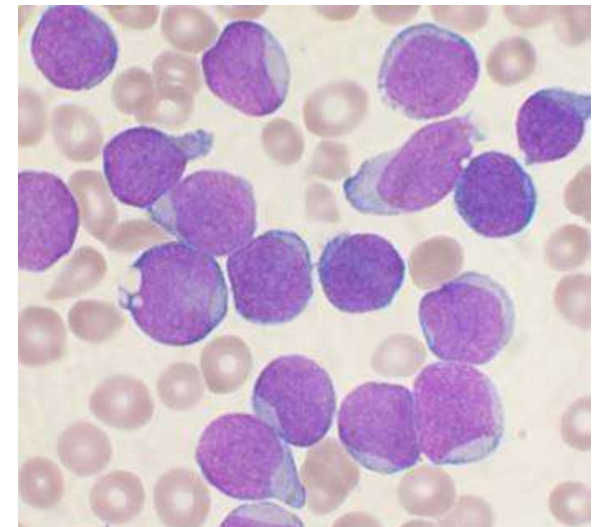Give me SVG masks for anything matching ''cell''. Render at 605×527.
<instances>
[{
	"mask_svg": "<svg viewBox=\"0 0 605 527\" xmlns=\"http://www.w3.org/2000/svg\"><path fill=\"white\" fill-rule=\"evenodd\" d=\"M480 65L471 43L434 23L398 32L380 64L377 86L392 108L415 120L457 110L477 85Z\"/></svg>",
	"mask_w": 605,
	"mask_h": 527,
	"instance_id": "4",
	"label": "cell"
},
{
	"mask_svg": "<svg viewBox=\"0 0 605 527\" xmlns=\"http://www.w3.org/2000/svg\"><path fill=\"white\" fill-rule=\"evenodd\" d=\"M32 60L53 86L89 90L114 70L119 46L111 27L81 5L49 6L30 39Z\"/></svg>",
	"mask_w": 605,
	"mask_h": 527,
	"instance_id": "12",
	"label": "cell"
},
{
	"mask_svg": "<svg viewBox=\"0 0 605 527\" xmlns=\"http://www.w3.org/2000/svg\"><path fill=\"white\" fill-rule=\"evenodd\" d=\"M418 320L437 358L484 365L509 344L516 314L504 286L486 274L468 271L427 292L419 302Z\"/></svg>",
	"mask_w": 605,
	"mask_h": 527,
	"instance_id": "6",
	"label": "cell"
},
{
	"mask_svg": "<svg viewBox=\"0 0 605 527\" xmlns=\"http://www.w3.org/2000/svg\"><path fill=\"white\" fill-rule=\"evenodd\" d=\"M201 67L209 90L245 115H271L286 100L291 80L286 52L260 23H228L203 54Z\"/></svg>",
	"mask_w": 605,
	"mask_h": 527,
	"instance_id": "9",
	"label": "cell"
},
{
	"mask_svg": "<svg viewBox=\"0 0 605 527\" xmlns=\"http://www.w3.org/2000/svg\"><path fill=\"white\" fill-rule=\"evenodd\" d=\"M80 222L71 190L57 175L38 170L18 173V267L40 273L72 249Z\"/></svg>",
	"mask_w": 605,
	"mask_h": 527,
	"instance_id": "16",
	"label": "cell"
},
{
	"mask_svg": "<svg viewBox=\"0 0 605 527\" xmlns=\"http://www.w3.org/2000/svg\"><path fill=\"white\" fill-rule=\"evenodd\" d=\"M455 208L476 234L500 239L523 232L537 208L534 182L523 166L500 151L473 157L454 191Z\"/></svg>",
	"mask_w": 605,
	"mask_h": 527,
	"instance_id": "15",
	"label": "cell"
},
{
	"mask_svg": "<svg viewBox=\"0 0 605 527\" xmlns=\"http://www.w3.org/2000/svg\"><path fill=\"white\" fill-rule=\"evenodd\" d=\"M195 458L205 479L228 497L305 506L306 491L291 450L258 416L233 412L217 417L203 430Z\"/></svg>",
	"mask_w": 605,
	"mask_h": 527,
	"instance_id": "5",
	"label": "cell"
},
{
	"mask_svg": "<svg viewBox=\"0 0 605 527\" xmlns=\"http://www.w3.org/2000/svg\"><path fill=\"white\" fill-rule=\"evenodd\" d=\"M213 143V134L204 129L171 135L149 126L130 127L104 146V176L118 201L149 210L182 180L187 164L206 156Z\"/></svg>",
	"mask_w": 605,
	"mask_h": 527,
	"instance_id": "10",
	"label": "cell"
},
{
	"mask_svg": "<svg viewBox=\"0 0 605 527\" xmlns=\"http://www.w3.org/2000/svg\"><path fill=\"white\" fill-rule=\"evenodd\" d=\"M413 402L420 451L435 465L481 461L502 441L501 397L489 376L473 365H427L414 381Z\"/></svg>",
	"mask_w": 605,
	"mask_h": 527,
	"instance_id": "3",
	"label": "cell"
},
{
	"mask_svg": "<svg viewBox=\"0 0 605 527\" xmlns=\"http://www.w3.org/2000/svg\"><path fill=\"white\" fill-rule=\"evenodd\" d=\"M337 429L345 450L370 471L396 474L420 460L413 397L405 386L376 381L357 386L340 405Z\"/></svg>",
	"mask_w": 605,
	"mask_h": 527,
	"instance_id": "11",
	"label": "cell"
},
{
	"mask_svg": "<svg viewBox=\"0 0 605 527\" xmlns=\"http://www.w3.org/2000/svg\"><path fill=\"white\" fill-rule=\"evenodd\" d=\"M477 135L468 116L428 124L399 148L365 160L343 182L344 196L362 214L390 216L432 207L456 185Z\"/></svg>",
	"mask_w": 605,
	"mask_h": 527,
	"instance_id": "2",
	"label": "cell"
},
{
	"mask_svg": "<svg viewBox=\"0 0 605 527\" xmlns=\"http://www.w3.org/2000/svg\"><path fill=\"white\" fill-rule=\"evenodd\" d=\"M591 112L588 94L562 88H544L521 105L516 136L528 163L561 160L579 145Z\"/></svg>",
	"mask_w": 605,
	"mask_h": 527,
	"instance_id": "17",
	"label": "cell"
},
{
	"mask_svg": "<svg viewBox=\"0 0 605 527\" xmlns=\"http://www.w3.org/2000/svg\"><path fill=\"white\" fill-rule=\"evenodd\" d=\"M148 211L179 242L215 257L230 255L257 228L252 185L223 170L189 174Z\"/></svg>",
	"mask_w": 605,
	"mask_h": 527,
	"instance_id": "7",
	"label": "cell"
},
{
	"mask_svg": "<svg viewBox=\"0 0 605 527\" xmlns=\"http://www.w3.org/2000/svg\"><path fill=\"white\" fill-rule=\"evenodd\" d=\"M133 267L139 285L135 292L121 297V304L137 327L155 342L195 344L225 318L228 290L213 256L169 241L146 249Z\"/></svg>",
	"mask_w": 605,
	"mask_h": 527,
	"instance_id": "1",
	"label": "cell"
},
{
	"mask_svg": "<svg viewBox=\"0 0 605 527\" xmlns=\"http://www.w3.org/2000/svg\"><path fill=\"white\" fill-rule=\"evenodd\" d=\"M251 404L254 413L286 443L308 448L331 428L336 394L324 368L306 356L290 354L263 368L254 383Z\"/></svg>",
	"mask_w": 605,
	"mask_h": 527,
	"instance_id": "13",
	"label": "cell"
},
{
	"mask_svg": "<svg viewBox=\"0 0 605 527\" xmlns=\"http://www.w3.org/2000/svg\"><path fill=\"white\" fill-rule=\"evenodd\" d=\"M318 276L327 300L345 313H367L392 304L406 265L395 246L373 233H341L319 257Z\"/></svg>",
	"mask_w": 605,
	"mask_h": 527,
	"instance_id": "14",
	"label": "cell"
},
{
	"mask_svg": "<svg viewBox=\"0 0 605 527\" xmlns=\"http://www.w3.org/2000/svg\"><path fill=\"white\" fill-rule=\"evenodd\" d=\"M237 313L259 325H278L301 314L313 295L309 247L294 231H266L226 261Z\"/></svg>",
	"mask_w": 605,
	"mask_h": 527,
	"instance_id": "8",
	"label": "cell"
}]
</instances>
